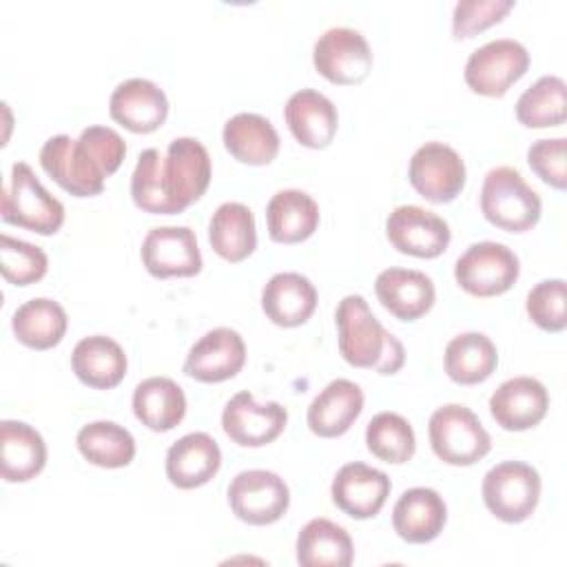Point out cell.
<instances>
[{
	"label": "cell",
	"mask_w": 567,
	"mask_h": 567,
	"mask_svg": "<svg viewBox=\"0 0 567 567\" xmlns=\"http://www.w3.org/2000/svg\"><path fill=\"white\" fill-rule=\"evenodd\" d=\"M447 520V507L443 496L432 487L405 489L392 509V525L399 538L405 543H430L434 540Z\"/></svg>",
	"instance_id": "obj_22"
},
{
	"label": "cell",
	"mask_w": 567,
	"mask_h": 567,
	"mask_svg": "<svg viewBox=\"0 0 567 567\" xmlns=\"http://www.w3.org/2000/svg\"><path fill=\"white\" fill-rule=\"evenodd\" d=\"M527 66V49L512 38H498L470 53L463 75L474 93L501 97L516 80L525 75Z\"/></svg>",
	"instance_id": "obj_9"
},
{
	"label": "cell",
	"mask_w": 567,
	"mask_h": 567,
	"mask_svg": "<svg viewBox=\"0 0 567 567\" xmlns=\"http://www.w3.org/2000/svg\"><path fill=\"white\" fill-rule=\"evenodd\" d=\"M430 445L447 465H474L492 450V436L478 416L461 405L445 403L436 408L427 423Z\"/></svg>",
	"instance_id": "obj_6"
},
{
	"label": "cell",
	"mask_w": 567,
	"mask_h": 567,
	"mask_svg": "<svg viewBox=\"0 0 567 567\" xmlns=\"http://www.w3.org/2000/svg\"><path fill=\"white\" fill-rule=\"evenodd\" d=\"M374 292L381 306L401 321H414L434 306L432 279L412 268H385L377 275Z\"/></svg>",
	"instance_id": "obj_20"
},
{
	"label": "cell",
	"mask_w": 567,
	"mask_h": 567,
	"mask_svg": "<svg viewBox=\"0 0 567 567\" xmlns=\"http://www.w3.org/2000/svg\"><path fill=\"white\" fill-rule=\"evenodd\" d=\"M144 268L157 277H193L202 270L197 237L188 226H157L148 230L140 248Z\"/></svg>",
	"instance_id": "obj_15"
},
{
	"label": "cell",
	"mask_w": 567,
	"mask_h": 567,
	"mask_svg": "<svg viewBox=\"0 0 567 567\" xmlns=\"http://www.w3.org/2000/svg\"><path fill=\"white\" fill-rule=\"evenodd\" d=\"M221 465V450L206 432H190L177 439L166 452V476L179 489L206 485Z\"/></svg>",
	"instance_id": "obj_21"
},
{
	"label": "cell",
	"mask_w": 567,
	"mask_h": 567,
	"mask_svg": "<svg viewBox=\"0 0 567 567\" xmlns=\"http://www.w3.org/2000/svg\"><path fill=\"white\" fill-rule=\"evenodd\" d=\"M226 151L250 166L270 164L279 153V133L270 120L257 113H237L224 124Z\"/></svg>",
	"instance_id": "obj_29"
},
{
	"label": "cell",
	"mask_w": 567,
	"mask_h": 567,
	"mask_svg": "<svg viewBox=\"0 0 567 567\" xmlns=\"http://www.w3.org/2000/svg\"><path fill=\"white\" fill-rule=\"evenodd\" d=\"M312 62L332 84H359L372 69V51L357 29L332 27L315 42Z\"/></svg>",
	"instance_id": "obj_12"
},
{
	"label": "cell",
	"mask_w": 567,
	"mask_h": 567,
	"mask_svg": "<svg viewBox=\"0 0 567 567\" xmlns=\"http://www.w3.org/2000/svg\"><path fill=\"white\" fill-rule=\"evenodd\" d=\"M481 210L485 219L509 233H525L540 219V197L512 166L487 171L481 186Z\"/></svg>",
	"instance_id": "obj_4"
},
{
	"label": "cell",
	"mask_w": 567,
	"mask_h": 567,
	"mask_svg": "<svg viewBox=\"0 0 567 567\" xmlns=\"http://www.w3.org/2000/svg\"><path fill=\"white\" fill-rule=\"evenodd\" d=\"M75 443L80 454L100 467H124L135 456L133 434L115 421H93L82 425Z\"/></svg>",
	"instance_id": "obj_35"
},
{
	"label": "cell",
	"mask_w": 567,
	"mask_h": 567,
	"mask_svg": "<svg viewBox=\"0 0 567 567\" xmlns=\"http://www.w3.org/2000/svg\"><path fill=\"white\" fill-rule=\"evenodd\" d=\"M246 361V343L233 328L219 326L199 337L184 361V372L202 383L233 379Z\"/></svg>",
	"instance_id": "obj_16"
},
{
	"label": "cell",
	"mask_w": 567,
	"mask_h": 567,
	"mask_svg": "<svg viewBox=\"0 0 567 567\" xmlns=\"http://www.w3.org/2000/svg\"><path fill=\"white\" fill-rule=\"evenodd\" d=\"M514 0H458L452 13L454 38H472L474 33L501 22Z\"/></svg>",
	"instance_id": "obj_40"
},
{
	"label": "cell",
	"mask_w": 567,
	"mask_h": 567,
	"mask_svg": "<svg viewBox=\"0 0 567 567\" xmlns=\"http://www.w3.org/2000/svg\"><path fill=\"white\" fill-rule=\"evenodd\" d=\"M385 235L399 252L421 259H432L445 252L452 237L450 226L441 215L414 204L396 206L388 215Z\"/></svg>",
	"instance_id": "obj_14"
},
{
	"label": "cell",
	"mask_w": 567,
	"mask_h": 567,
	"mask_svg": "<svg viewBox=\"0 0 567 567\" xmlns=\"http://www.w3.org/2000/svg\"><path fill=\"white\" fill-rule=\"evenodd\" d=\"M266 224L272 241L299 244L319 226L317 202L299 188L277 190L266 206Z\"/></svg>",
	"instance_id": "obj_28"
},
{
	"label": "cell",
	"mask_w": 567,
	"mask_h": 567,
	"mask_svg": "<svg viewBox=\"0 0 567 567\" xmlns=\"http://www.w3.org/2000/svg\"><path fill=\"white\" fill-rule=\"evenodd\" d=\"M368 450L385 463H408L416 450L414 430L408 419L396 412H379L365 427Z\"/></svg>",
	"instance_id": "obj_37"
},
{
	"label": "cell",
	"mask_w": 567,
	"mask_h": 567,
	"mask_svg": "<svg viewBox=\"0 0 567 567\" xmlns=\"http://www.w3.org/2000/svg\"><path fill=\"white\" fill-rule=\"evenodd\" d=\"M210 175L206 146L195 137H175L166 155L157 148L140 153L131 175V195L144 213L175 215L206 193Z\"/></svg>",
	"instance_id": "obj_1"
},
{
	"label": "cell",
	"mask_w": 567,
	"mask_h": 567,
	"mask_svg": "<svg viewBox=\"0 0 567 567\" xmlns=\"http://www.w3.org/2000/svg\"><path fill=\"white\" fill-rule=\"evenodd\" d=\"M111 117L133 133L157 131L168 115L166 93L146 78H131L115 86L109 102Z\"/></svg>",
	"instance_id": "obj_18"
},
{
	"label": "cell",
	"mask_w": 567,
	"mask_h": 567,
	"mask_svg": "<svg viewBox=\"0 0 567 567\" xmlns=\"http://www.w3.org/2000/svg\"><path fill=\"white\" fill-rule=\"evenodd\" d=\"M49 259L40 246L0 235V270L9 284L29 286L47 275Z\"/></svg>",
	"instance_id": "obj_38"
},
{
	"label": "cell",
	"mask_w": 567,
	"mask_h": 567,
	"mask_svg": "<svg viewBox=\"0 0 567 567\" xmlns=\"http://www.w3.org/2000/svg\"><path fill=\"white\" fill-rule=\"evenodd\" d=\"M228 503L239 520L248 525H270L286 514L290 489L275 472L246 470L230 481Z\"/></svg>",
	"instance_id": "obj_10"
},
{
	"label": "cell",
	"mask_w": 567,
	"mask_h": 567,
	"mask_svg": "<svg viewBox=\"0 0 567 567\" xmlns=\"http://www.w3.org/2000/svg\"><path fill=\"white\" fill-rule=\"evenodd\" d=\"M390 478L385 472L365 463H346L332 478V503L352 518H372L381 512L390 496Z\"/></svg>",
	"instance_id": "obj_17"
},
{
	"label": "cell",
	"mask_w": 567,
	"mask_h": 567,
	"mask_svg": "<svg viewBox=\"0 0 567 567\" xmlns=\"http://www.w3.org/2000/svg\"><path fill=\"white\" fill-rule=\"evenodd\" d=\"M133 412L148 430L168 432L186 414L184 390L168 377H148L135 385Z\"/></svg>",
	"instance_id": "obj_30"
},
{
	"label": "cell",
	"mask_w": 567,
	"mask_h": 567,
	"mask_svg": "<svg viewBox=\"0 0 567 567\" xmlns=\"http://www.w3.org/2000/svg\"><path fill=\"white\" fill-rule=\"evenodd\" d=\"M565 82L558 75H543L516 100V117L523 126H560L567 117Z\"/></svg>",
	"instance_id": "obj_36"
},
{
	"label": "cell",
	"mask_w": 567,
	"mask_h": 567,
	"mask_svg": "<svg viewBox=\"0 0 567 567\" xmlns=\"http://www.w3.org/2000/svg\"><path fill=\"white\" fill-rule=\"evenodd\" d=\"M567 286L563 279H545L538 281L527 292V315L532 321L547 330V332H560L567 326Z\"/></svg>",
	"instance_id": "obj_39"
},
{
	"label": "cell",
	"mask_w": 567,
	"mask_h": 567,
	"mask_svg": "<svg viewBox=\"0 0 567 567\" xmlns=\"http://www.w3.org/2000/svg\"><path fill=\"white\" fill-rule=\"evenodd\" d=\"M408 179L427 202L447 204L465 186V164L452 146L443 142H425L410 159Z\"/></svg>",
	"instance_id": "obj_11"
},
{
	"label": "cell",
	"mask_w": 567,
	"mask_h": 567,
	"mask_svg": "<svg viewBox=\"0 0 567 567\" xmlns=\"http://www.w3.org/2000/svg\"><path fill=\"white\" fill-rule=\"evenodd\" d=\"M363 410V392L354 381H330L308 405V427L323 439L341 436Z\"/></svg>",
	"instance_id": "obj_25"
},
{
	"label": "cell",
	"mask_w": 567,
	"mask_h": 567,
	"mask_svg": "<svg viewBox=\"0 0 567 567\" xmlns=\"http://www.w3.org/2000/svg\"><path fill=\"white\" fill-rule=\"evenodd\" d=\"M520 272L518 257L498 241L472 244L454 264L456 284L474 297H496L507 292Z\"/></svg>",
	"instance_id": "obj_8"
},
{
	"label": "cell",
	"mask_w": 567,
	"mask_h": 567,
	"mask_svg": "<svg viewBox=\"0 0 567 567\" xmlns=\"http://www.w3.org/2000/svg\"><path fill=\"white\" fill-rule=\"evenodd\" d=\"M334 321L339 352L350 365L394 374L405 363L403 343L381 326L361 295H346L337 306Z\"/></svg>",
	"instance_id": "obj_3"
},
{
	"label": "cell",
	"mask_w": 567,
	"mask_h": 567,
	"mask_svg": "<svg viewBox=\"0 0 567 567\" xmlns=\"http://www.w3.org/2000/svg\"><path fill=\"white\" fill-rule=\"evenodd\" d=\"M66 323L64 308L47 297L24 301L11 317L16 339L33 350H49L58 346L66 332Z\"/></svg>",
	"instance_id": "obj_33"
},
{
	"label": "cell",
	"mask_w": 567,
	"mask_h": 567,
	"mask_svg": "<svg viewBox=\"0 0 567 567\" xmlns=\"http://www.w3.org/2000/svg\"><path fill=\"white\" fill-rule=\"evenodd\" d=\"M71 368L84 385L109 390L124 379L128 361L115 339L106 334H91L75 343L71 352Z\"/></svg>",
	"instance_id": "obj_27"
},
{
	"label": "cell",
	"mask_w": 567,
	"mask_h": 567,
	"mask_svg": "<svg viewBox=\"0 0 567 567\" xmlns=\"http://www.w3.org/2000/svg\"><path fill=\"white\" fill-rule=\"evenodd\" d=\"M549 408L545 385L534 377H514L503 381L489 396L494 421L509 432H523L543 421Z\"/></svg>",
	"instance_id": "obj_19"
},
{
	"label": "cell",
	"mask_w": 567,
	"mask_h": 567,
	"mask_svg": "<svg viewBox=\"0 0 567 567\" xmlns=\"http://www.w3.org/2000/svg\"><path fill=\"white\" fill-rule=\"evenodd\" d=\"M288 412L281 403H257L248 390L230 396L221 412L226 436L241 447H261L272 443L286 427Z\"/></svg>",
	"instance_id": "obj_13"
},
{
	"label": "cell",
	"mask_w": 567,
	"mask_h": 567,
	"mask_svg": "<svg viewBox=\"0 0 567 567\" xmlns=\"http://www.w3.org/2000/svg\"><path fill=\"white\" fill-rule=\"evenodd\" d=\"M47 463V443L42 434L24 421L0 423V474L7 483H27L35 478Z\"/></svg>",
	"instance_id": "obj_26"
},
{
	"label": "cell",
	"mask_w": 567,
	"mask_h": 567,
	"mask_svg": "<svg viewBox=\"0 0 567 567\" xmlns=\"http://www.w3.org/2000/svg\"><path fill=\"white\" fill-rule=\"evenodd\" d=\"M284 117L295 140L308 148H326L339 126L337 106L315 89L295 91L284 106Z\"/></svg>",
	"instance_id": "obj_23"
},
{
	"label": "cell",
	"mask_w": 567,
	"mask_h": 567,
	"mask_svg": "<svg viewBox=\"0 0 567 567\" xmlns=\"http://www.w3.org/2000/svg\"><path fill=\"white\" fill-rule=\"evenodd\" d=\"M485 507L503 523H523L540 498V476L523 461H503L483 476Z\"/></svg>",
	"instance_id": "obj_7"
},
{
	"label": "cell",
	"mask_w": 567,
	"mask_h": 567,
	"mask_svg": "<svg viewBox=\"0 0 567 567\" xmlns=\"http://www.w3.org/2000/svg\"><path fill=\"white\" fill-rule=\"evenodd\" d=\"M208 241L226 261H241L257 246L255 215L241 202H224L210 217Z\"/></svg>",
	"instance_id": "obj_32"
},
{
	"label": "cell",
	"mask_w": 567,
	"mask_h": 567,
	"mask_svg": "<svg viewBox=\"0 0 567 567\" xmlns=\"http://www.w3.org/2000/svg\"><path fill=\"white\" fill-rule=\"evenodd\" d=\"M354 558L350 534L330 518L308 520L297 536V563L303 567H348Z\"/></svg>",
	"instance_id": "obj_31"
},
{
	"label": "cell",
	"mask_w": 567,
	"mask_h": 567,
	"mask_svg": "<svg viewBox=\"0 0 567 567\" xmlns=\"http://www.w3.org/2000/svg\"><path fill=\"white\" fill-rule=\"evenodd\" d=\"M565 137L536 140L527 148L529 168L549 186L565 190L567 186V159H565Z\"/></svg>",
	"instance_id": "obj_41"
},
{
	"label": "cell",
	"mask_w": 567,
	"mask_h": 567,
	"mask_svg": "<svg viewBox=\"0 0 567 567\" xmlns=\"http://www.w3.org/2000/svg\"><path fill=\"white\" fill-rule=\"evenodd\" d=\"M261 308L281 328L301 326L317 308V288L301 272H277L261 290Z\"/></svg>",
	"instance_id": "obj_24"
},
{
	"label": "cell",
	"mask_w": 567,
	"mask_h": 567,
	"mask_svg": "<svg viewBox=\"0 0 567 567\" xmlns=\"http://www.w3.org/2000/svg\"><path fill=\"white\" fill-rule=\"evenodd\" d=\"M2 219L38 235H53L64 224V206L40 184L27 162H16L2 190Z\"/></svg>",
	"instance_id": "obj_5"
},
{
	"label": "cell",
	"mask_w": 567,
	"mask_h": 567,
	"mask_svg": "<svg viewBox=\"0 0 567 567\" xmlns=\"http://www.w3.org/2000/svg\"><path fill=\"white\" fill-rule=\"evenodd\" d=\"M126 155L122 135L111 126H86L78 140L53 135L40 151V164L51 179L75 197L102 193L104 179L113 175Z\"/></svg>",
	"instance_id": "obj_2"
},
{
	"label": "cell",
	"mask_w": 567,
	"mask_h": 567,
	"mask_svg": "<svg viewBox=\"0 0 567 567\" xmlns=\"http://www.w3.org/2000/svg\"><path fill=\"white\" fill-rule=\"evenodd\" d=\"M498 352L483 332H463L445 346V372L461 385H474L496 370Z\"/></svg>",
	"instance_id": "obj_34"
}]
</instances>
